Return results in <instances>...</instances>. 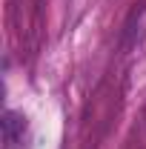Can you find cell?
<instances>
[{
    "label": "cell",
    "instance_id": "cell-1",
    "mask_svg": "<svg viewBox=\"0 0 146 149\" xmlns=\"http://www.w3.org/2000/svg\"><path fill=\"white\" fill-rule=\"evenodd\" d=\"M0 129H3V143L9 149H15L17 143H23V132H26V118L17 112L6 109L3 112V120H0Z\"/></svg>",
    "mask_w": 146,
    "mask_h": 149
}]
</instances>
